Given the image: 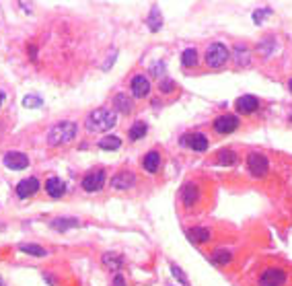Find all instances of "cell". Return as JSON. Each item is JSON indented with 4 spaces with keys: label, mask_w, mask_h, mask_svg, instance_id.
Segmentation results:
<instances>
[{
    "label": "cell",
    "mask_w": 292,
    "mask_h": 286,
    "mask_svg": "<svg viewBox=\"0 0 292 286\" xmlns=\"http://www.w3.org/2000/svg\"><path fill=\"white\" fill-rule=\"evenodd\" d=\"M115 124H117V115L113 111L105 110V107H99V110L90 111L85 122L89 132H109Z\"/></svg>",
    "instance_id": "obj_1"
},
{
    "label": "cell",
    "mask_w": 292,
    "mask_h": 286,
    "mask_svg": "<svg viewBox=\"0 0 292 286\" xmlns=\"http://www.w3.org/2000/svg\"><path fill=\"white\" fill-rule=\"evenodd\" d=\"M76 134H78L76 124H72V122H60V124H56L52 130L47 132V144H52V146L66 144L70 140H74Z\"/></svg>",
    "instance_id": "obj_2"
},
{
    "label": "cell",
    "mask_w": 292,
    "mask_h": 286,
    "mask_svg": "<svg viewBox=\"0 0 292 286\" xmlns=\"http://www.w3.org/2000/svg\"><path fill=\"white\" fill-rule=\"evenodd\" d=\"M230 58V52L225 44H210L206 50V62L210 68H223L226 64V60Z\"/></svg>",
    "instance_id": "obj_3"
},
{
    "label": "cell",
    "mask_w": 292,
    "mask_h": 286,
    "mask_svg": "<svg viewBox=\"0 0 292 286\" xmlns=\"http://www.w3.org/2000/svg\"><path fill=\"white\" fill-rule=\"evenodd\" d=\"M247 167H249V171L253 177H264L270 169V163L261 153H251L247 156Z\"/></svg>",
    "instance_id": "obj_4"
},
{
    "label": "cell",
    "mask_w": 292,
    "mask_h": 286,
    "mask_svg": "<svg viewBox=\"0 0 292 286\" xmlns=\"http://www.w3.org/2000/svg\"><path fill=\"white\" fill-rule=\"evenodd\" d=\"M103 185H105V171L103 169L89 171L83 177V190L85 192H99Z\"/></svg>",
    "instance_id": "obj_5"
},
{
    "label": "cell",
    "mask_w": 292,
    "mask_h": 286,
    "mask_svg": "<svg viewBox=\"0 0 292 286\" xmlns=\"http://www.w3.org/2000/svg\"><path fill=\"white\" fill-rule=\"evenodd\" d=\"M288 280V276L284 270H280V268H270L266 270L264 274H261V278H259V286H284Z\"/></svg>",
    "instance_id": "obj_6"
},
{
    "label": "cell",
    "mask_w": 292,
    "mask_h": 286,
    "mask_svg": "<svg viewBox=\"0 0 292 286\" xmlns=\"http://www.w3.org/2000/svg\"><path fill=\"white\" fill-rule=\"evenodd\" d=\"M237 128H239V117L230 115V113L218 115L216 120H214V130H216L218 134H233Z\"/></svg>",
    "instance_id": "obj_7"
},
{
    "label": "cell",
    "mask_w": 292,
    "mask_h": 286,
    "mask_svg": "<svg viewBox=\"0 0 292 286\" xmlns=\"http://www.w3.org/2000/svg\"><path fill=\"white\" fill-rule=\"evenodd\" d=\"M4 167H8V169L13 171H21V169H27L29 167V156L25 153H6L4 154Z\"/></svg>",
    "instance_id": "obj_8"
},
{
    "label": "cell",
    "mask_w": 292,
    "mask_h": 286,
    "mask_svg": "<svg viewBox=\"0 0 292 286\" xmlns=\"http://www.w3.org/2000/svg\"><path fill=\"white\" fill-rule=\"evenodd\" d=\"M181 144H187L189 149L196 153H204L208 149V138L202 132H194V134H187L181 138Z\"/></svg>",
    "instance_id": "obj_9"
},
{
    "label": "cell",
    "mask_w": 292,
    "mask_h": 286,
    "mask_svg": "<svg viewBox=\"0 0 292 286\" xmlns=\"http://www.w3.org/2000/svg\"><path fill=\"white\" fill-rule=\"evenodd\" d=\"M130 88H132V95L138 97V99H142L150 93V83L144 74H136L132 78V83H130Z\"/></svg>",
    "instance_id": "obj_10"
},
{
    "label": "cell",
    "mask_w": 292,
    "mask_h": 286,
    "mask_svg": "<svg viewBox=\"0 0 292 286\" xmlns=\"http://www.w3.org/2000/svg\"><path fill=\"white\" fill-rule=\"evenodd\" d=\"M136 183V175L132 171H119L112 177V185L115 190H128V187H132Z\"/></svg>",
    "instance_id": "obj_11"
},
{
    "label": "cell",
    "mask_w": 292,
    "mask_h": 286,
    "mask_svg": "<svg viewBox=\"0 0 292 286\" xmlns=\"http://www.w3.org/2000/svg\"><path fill=\"white\" fill-rule=\"evenodd\" d=\"M200 198V190L196 183H185L183 187H181V202H183L185 208H191Z\"/></svg>",
    "instance_id": "obj_12"
},
{
    "label": "cell",
    "mask_w": 292,
    "mask_h": 286,
    "mask_svg": "<svg viewBox=\"0 0 292 286\" xmlns=\"http://www.w3.org/2000/svg\"><path fill=\"white\" fill-rule=\"evenodd\" d=\"M39 190V181L35 177H29V179H23L17 183V196L19 198H29V196H33L35 192Z\"/></svg>",
    "instance_id": "obj_13"
},
{
    "label": "cell",
    "mask_w": 292,
    "mask_h": 286,
    "mask_svg": "<svg viewBox=\"0 0 292 286\" xmlns=\"http://www.w3.org/2000/svg\"><path fill=\"white\" fill-rule=\"evenodd\" d=\"M257 107H259V101H257V97H253V95H243V97H239V99H237L239 113H253Z\"/></svg>",
    "instance_id": "obj_14"
},
{
    "label": "cell",
    "mask_w": 292,
    "mask_h": 286,
    "mask_svg": "<svg viewBox=\"0 0 292 286\" xmlns=\"http://www.w3.org/2000/svg\"><path fill=\"white\" fill-rule=\"evenodd\" d=\"M45 192L52 196V198H62L64 192H66V185L62 179H58V177H49L45 181Z\"/></svg>",
    "instance_id": "obj_15"
},
{
    "label": "cell",
    "mask_w": 292,
    "mask_h": 286,
    "mask_svg": "<svg viewBox=\"0 0 292 286\" xmlns=\"http://www.w3.org/2000/svg\"><path fill=\"white\" fill-rule=\"evenodd\" d=\"M187 239L191 243H208L210 239H212V233H210L208 229H204V226H196V229L187 231Z\"/></svg>",
    "instance_id": "obj_16"
},
{
    "label": "cell",
    "mask_w": 292,
    "mask_h": 286,
    "mask_svg": "<svg viewBox=\"0 0 292 286\" xmlns=\"http://www.w3.org/2000/svg\"><path fill=\"white\" fill-rule=\"evenodd\" d=\"M113 105H115V110L117 111H122V113H130L132 111V99L126 95V93H117L115 97H113Z\"/></svg>",
    "instance_id": "obj_17"
},
{
    "label": "cell",
    "mask_w": 292,
    "mask_h": 286,
    "mask_svg": "<svg viewBox=\"0 0 292 286\" xmlns=\"http://www.w3.org/2000/svg\"><path fill=\"white\" fill-rule=\"evenodd\" d=\"M142 165H144V169H146L148 173H157L158 167H160V154H158L157 151H150V153L144 156Z\"/></svg>",
    "instance_id": "obj_18"
},
{
    "label": "cell",
    "mask_w": 292,
    "mask_h": 286,
    "mask_svg": "<svg viewBox=\"0 0 292 286\" xmlns=\"http://www.w3.org/2000/svg\"><path fill=\"white\" fill-rule=\"evenodd\" d=\"M146 25H148L150 31H158V29L163 27V15H160L158 6L150 8V15H148V19H146Z\"/></svg>",
    "instance_id": "obj_19"
},
{
    "label": "cell",
    "mask_w": 292,
    "mask_h": 286,
    "mask_svg": "<svg viewBox=\"0 0 292 286\" xmlns=\"http://www.w3.org/2000/svg\"><path fill=\"white\" fill-rule=\"evenodd\" d=\"M119 146H122V140H119L117 136H113V134H107V136H103L101 140H99V149H101V151H117Z\"/></svg>",
    "instance_id": "obj_20"
},
{
    "label": "cell",
    "mask_w": 292,
    "mask_h": 286,
    "mask_svg": "<svg viewBox=\"0 0 292 286\" xmlns=\"http://www.w3.org/2000/svg\"><path fill=\"white\" fill-rule=\"evenodd\" d=\"M230 258H233V253H230L228 249H225V247H218L212 255H210V262L212 264H216V265H226L228 262H230Z\"/></svg>",
    "instance_id": "obj_21"
},
{
    "label": "cell",
    "mask_w": 292,
    "mask_h": 286,
    "mask_svg": "<svg viewBox=\"0 0 292 286\" xmlns=\"http://www.w3.org/2000/svg\"><path fill=\"white\" fill-rule=\"evenodd\" d=\"M218 163L223 165V167H233L237 163V154L235 151H230V149H223V151H218Z\"/></svg>",
    "instance_id": "obj_22"
},
{
    "label": "cell",
    "mask_w": 292,
    "mask_h": 286,
    "mask_svg": "<svg viewBox=\"0 0 292 286\" xmlns=\"http://www.w3.org/2000/svg\"><path fill=\"white\" fill-rule=\"evenodd\" d=\"M72 226H78L76 219H56V220H52V229H56L60 233H66L68 229H72Z\"/></svg>",
    "instance_id": "obj_23"
},
{
    "label": "cell",
    "mask_w": 292,
    "mask_h": 286,
    "mask_svg": "<svg viewBox=\"0 0 292 286\" xmlns=\"http://www.w3.org/2000/svg\"><path fill=\"white\" fill-rule=\"evenodd\" d=\"M19 249H21L23 253H29V255H35V258H45V249L42 247V245H35V243H23L21 245V247H19Z\"/></svg>",
    "instance_id": "obj_24"
},
{
    "label": "cell",
    "mask_w": 292,
    "mask_h": 286,
    "mask_svg": "<svg viewBox=\"0 0 292 286\" xmlns=\"http://www.w3.org/2000/svg\"><path fill=\"white\" fill-rule=\"evenodd\" d=\"M103 264L107 265V268H113V270H119L124 265V258L117 253H105L103 255Z\"/></svg>",
    "instance_id": "obj_25"
},
{
    "label": "cell",
    "mask_w": 292,
    "mask_h": 286,
    "mask_svg": "<svg viewBox=\"0 0 292 286\" xmlns=\"http://www.w3.org/2000/svg\"><path fill=\"white\" fill-rule=\"evenodd\" d=\"M181 64L183 66H196L198 64V50L196 47H187V50L181 54Z\"/></svg>",
    "instance_id": "obj_26"
},
{
    "label": "cell",
    "mask_w": 292,
    "mask_h": 286,
    "mask_svg": "<svg viewBox=\"0 0 292 286\" xmlns=\"http://www.w3.org/2000/svg\"><path fill=\"white\" fill-rule=\"evenodd\" d=\"M146 124L144 122H136L132 128H130V138H132V140H140V138H142L144 134H146Z\"/></svg>",
    "instance_id": "obj_27"
},
{
    "label": "cell",
    "mask_w": 292,
    "mask_h": 286,
    "mask_svg": "<svg viewBox=\"0 0 292 286\" xmlns=\"http://www.w3.org/2000/svg\"><path fill=\"white\" fill-rule=\"evenodd\" d=\"M237 64L241 66V64H249V50L245 45H237Z\"/></svg>",
    "instance_id": "obj_28"
},
{
    "label": "cell",
    "mask_w": 292,
    "mask_h": 286,
    "mask_svg": "<svg viewBox=\"0 0 292 286\" xmlns=\"http://www.w3.org/2000/svg\"><path fill=\"white\" fill-rule=\"evenodd\" d=\"M23 105L25 107H42V99L35 97V95H27L25 99H23Z\"/></svg>",
    "instance_id": "obj_29"
},
{
    "label": "cell",
    "mask_w": 292,
    "mask_h": 286,
    "mask_svg": "<svg viewBox=\"0 0 292 286\" xmlns=\"http://www.w3.org/2000/svg\"><path fill=\"white\" fill-rule=\"evenodd\" d=\"M271 13V8H261V11H255L253 13V21L259 25V23H264V17H268Z\"/></svg>",
    "instance_id": "obj_30"
},
{
    "label": "cell",
    "mask_w": 292,
    "mask_h": 286,
    "mask_svg": "<svg viewBox=\"0 0 292 286\" xmlns=\"http://www.w3.org/2000/svg\"><path fill=\"white\" fill-rule=\"evenodd\" d=\"M158 88H160L163 93H171V91H175V83L171 81V78H165V81L158 85Z\"/></svg>",
    "instance_id": "obj_31"
},
{
    "label": "cell",
    "mask_w": 292,
    "mask_h": 286,
    "mask_svg": "<svg viewBox=\"0 0 292 286\" xmlns=\"http://www.w3.org/2000/svg\"><path fill=\"white\" fill-rule=\"evenodd\" d=\"M171 272H173V274H175L177 278H179L181 282H183V284H187V278H185V276H183V272H181V270L177 268V265H171Z\"/></svg>",
    "instance_id": "obj_32"
},
{
    "label": "cell",
    "mask_w": 292,
    "mask_h": 286,
    "mask_svg": "<svg viewBox=\"0 0 292 286\" xmlns=\"http://www.w3.org/2000/svg\"><path fill=\"white\" fill-rule=\"evenodd\" d=\"M112 286H126V280H124V276H122V274H117L115 278H113V282H112Z\"/></svg>",
    "instance_id": "obj_33"
},
{
    "label": "cell",
    "mask_w": 292,
    "mask_h": 286,
    "mask_svg": "<svg viewBox=\"0 0 292 286\" xmlns=\"http://www.w3.org/2000/svg\"><path fill=\"white\" fill-rule=\"evenodd\" d=\"M2 101H4V93L0 91V107H2Z\"/></svg>",
    "instance_id": "obj_34"
},
{
    "label": "cell",
    "mask_w": 292,
    "mask_h": 286,
    "mask_svg": "<svg viewBox=\"0 0 292 286\" xmlns=\"http://www.w3.org/2000/svg\"><path fill=\"white\" fill-rule=\"evenodd\" d=\"M288 88H290V93H292V78H290V83H288Z\"/></svg>",
    "instance_id": "obj_35"
},
{
    "label": "cell",
    "mask_w": 292,
    "mask_h": 286,
    "mask_svg": "<svg viewBox=\"0 0 292 286\" xmlns=\"http://www.w3.org/2000/svg\"><path fill=\"white\" fill-rule=\"evenodd\" d=\"M0 286H4V282H2V278H0Z\"/></svg>",
    "instance_id": "obj_36"
},
{
    "label": "cell",
    "mask_w": 292,
    "mask_h": 286,
    "mask_svg": "<svg viewBox=\"0 0 292 286\" xmlns=\"http://www.w3.org/2000/svg\"><path fill=\"white\" fill-rule=\"evenodd\" d=\"M290 124H292V115H290Z\"/></svg>",
    "instance_id": "obj_37"
}]
</instances>
